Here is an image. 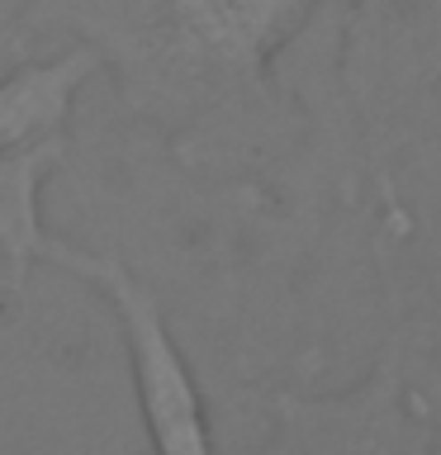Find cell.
Segmentation results:
<instances>
[{
    "instance_id": "277c9868",
    "label": "cell",
    "mask_w": 441,
    "mask_h": 455,
    "mask_svg": "<svg viewBox=\"0 0 441 455\" xmlns=\"http://www.w3.org/2000/svg\"><path fill=\"white\" fill-rule=\"evenodd\" d=\"M95 67H100L95 48H71L52 62H28L10 76H0V152L62 133L71 100L95 76Z\"/></svg>"
},
{
    "instance_id": "5b68a950",
    "label": "cell",
    "mask_w": 441,
    "mask_h": 455,
    "mask_svg": "<svg viewBox=\"0 0 441 455\" xmlns=\"http://www.w3.org/2000/svg\"><path fill=\"white\" fill-rule=\"evenodd\" d=\"M20 5H24V0H0V24H5V20H10V14L20 10Z\"/></svg>"
},
{
    "instance_id": "6da1fadb",
    "label": "cell",
    "mask_w": 441,
    "mask_h": 455,
    "mask_svg": "<svg viewBox=\"0 0 441 455\" xmlns=\"http://www.w3.org/2000/svg\"><path fill=\"white\" fill-rule=\"evenodd\" d=\"M52 261L71 270V275L91 280L109 299L114 318L124 327L128 370H133V389H138V408H142L152 455H213L204 398L195 389V375L185 365V355L171 341V327L162 318V308H156V299L119 261H100V256L67 247V242L52 247Z\"/></svg>"
},
{
    "instance_id": "3957f363",
    "label": "cell",
    "mask_w": 441,
    "mask_h": 455,
    "mask_svg": "<svg viewBox=\"0 0 441 455\" xmlns=\"http://www.w3.org/2000/svg\"><path fill=\"white\" fill-rule=\"evenodd\" d=\"M57 162H62V133L0 152V261L14 290H24L38 261H52L57 237L43 228L38 195Z\"/></svg>"
},
{
    "instance_id": "7a4b0ae2",
    "label": "cell",
    "mask_w": 441,
    "mask_h": 455,
    "mask_svg": "<svg viewBox=\"0 0 441 455\" xmlns=\"http://www.w3.org/2000/svg\"><path fill=\"white\" fill-rule=\"evenodd\" d=\"M318 0H162V20L180 52L223 71H256L294 38Z\"/></svg>"
}]
</instances>
